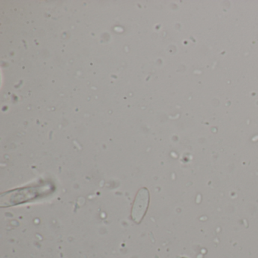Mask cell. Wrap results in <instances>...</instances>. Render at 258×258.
I'll return each mask as SVG.
<instances>
[{
	"label": "cell",
	"mask_w": 258,
	"mask_h": 258,
	"mask_svg": "<svg viewBox=\"0 0 258 258\" xmlns=\"http://www.w3.org/2000/svg\"><path fill=\"white\" fill-rule=\"evenodd\" d=\"M149 202V191L146 188H142L137 194L134 207H133L132 217L134 221L137 223H140L141 221L147 211Z\"/></svg>",
	"instance_id": "cell-1"
}]
</instances>
